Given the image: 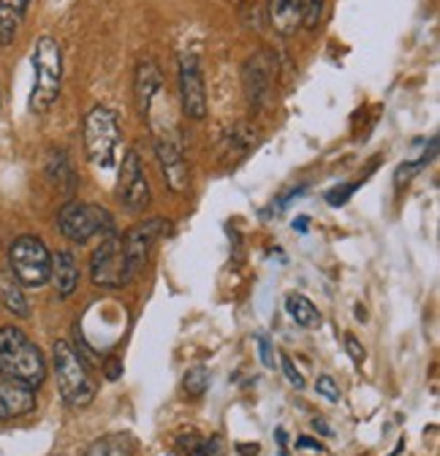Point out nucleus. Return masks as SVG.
<instances>
[{"instance_id": "obj_1", "label": "nucleus", "mask_w": 440, "mask_h": 456, "mask_svg": "<svg viewBox=\"0 0 440 456\" xmlns=\"http://www.w3.org/2000/svg\"><path fill=\"white\" fill-rule=\"evenodd\" d=\"M0 375L38 388L46 380V359L36 342L17 326L0 329Z\"/></svg>"}, {"instance_id": "obj_2", "label": "nucleus", "mask_w": 440, "mask_h": 456, "mask_svg": "<svg viewBox=\"0 0 440 456\" xmlns=\"http://www.w3.org/2000/svg\"><path fill=\"white\" fill-rule=\"evenodd\" d=\"M33 90L28 98V106L33 114H46L61 98L63 87V49L58 38L44 33L33 46Z\"/></svg>"}, {"instance_id": "obj_3", "label": "nucleus", "mask_w": 440, "mask_h": 456, "mask_svg": "<svg viewBox=\"0 0 440 456\" xmlns=\"http://www.w3.org/2000/svg\"><path fill=\"white\" fill-rule=\"evenodd\" d=\"M52 364H54V378H58L63 403L71 408H87L95 399V383L82 356L71 348V342L66 339L54 342Z\"/></svg>"}, {"instance_id": "obj_4", "label": "nucleus", "mask_w": 440, "mask_h": 456, "mask_svg": "<svg viewBox=\"0 0 440 456\" xmlns=\"http://www.w3.org/2000/svg\"><path fill=\"white\" fill-rule=\"evenodd\" d=\"M82 139H85V152L90 163H95L98 168H112L118 163V152L123 142L118 114L106 106H93L85 114Z\"/></svg>"}, {"instance_id": "obj_5", "label": "nucleus", "mask_w": 440, "mask_h": 456, "mask_svg": "<svg viewBox=\"0 0 440 456\" xmlns=\"http://www.w3.org/2000/svg\"><path fill=\"white\" fill-rule=\"evenodd\" d=\"M58 232L74 245H87L93 237L115 234V220L98 204L71 201L58 215Z\"/></svg>"}, {"instance_id": "obj_6", "label": "nucleus", "mask_w": 440, "mask_h": 456, "mask_svg": "<svg viewBox=\"0 0 440 456\" xmlns=\"http://www.w3.org/2000/svg\"><path fill=\"white\" fill-rule=\"evenodd\" d=\"M9 272L22 282L30 285V289H38V285H46L52 277V253L46 250V245L33 237H17L9 248Z\"/></svg>"}, {"instance_id": "obj_7", "label": "nucleus", "mask_w": 440, "mask_h": 456, "mask_svg": "<svg viewBox=\"0 0 440 456\" xmlns=\"http://www.w3.org/2000/svg\"><path fill=\"white\" fill-rule=\"evenodd\" d=\"M90 277L95 285H101V289H123L126 282H131L123 237L106 234L101 240V245L90 256Z\"/></svg>"}, {"instance_id": "obj_8", "label": "nucleus", "mask_w": 440, "mask_h": 456, "mask_svg": "<svg viewBox=\"0 0 440 456\" xmlns=\"http://www.w3.org/2000/svg\"><path fill=\"white\" fill-rule=\"evenodd\" d=\"M118 199L123 201V207L128 212H142L150 207L152 193H150V183L144 177V166L139 160L136 150H128L123 155V166H120V177H118Z\"/></svg>"}, {"instance_id": "obj_9", "label": "nucleus", "mask_w": 440, "mask_h": 456, "mask_svg": "<svg viewBox=\"0 0 440 456\" xmlns=\"http://www.w3.org/2000/svg\"><path fill=\"white\" fill-rule=\"evenodd\" d=\"M167 228H169V223L163 220V217H150V220H144V223H136V225L131 228V232L126 234L123 250H126V264H128L131 280L147 266L155 242L160 240V234L167 232Z\"/></svg>"}, {"instance_id": "obj_10", "label": "nucleus", "mask_w": 440, "mask_h": 456, "mask_svg": "<svg viewBox=\"0 0 440 456\" xmlns=\"http://www.w3.org/2000/svg\"><path fill=\"white\" fill-rule=\"evenodd\" d=\"M180 95H183V109L191 120H204L207 118V87H204V74L199 57L185 52L180 54Z\"/></svg>"}, {"instance_id": "obj_11", "label": "nucleus", "mask_w": 440, "mask_h": 456, "mask_svg": "<svg viewBox=\"0 0 440 456\" xmlns=\"http://www.w3.org/2000/svg\"><path fill=\"white\" fill-rule=\"evenodd\" d=\"M155 155L160 163V175L167 180L169 191L185 193L191 188V175H188V160L180 150V144L169 136H158L155 139Z\"/></svg>"}, {"instance_id": "obj_12", "label": "nucleus", "mask_w": 440, "mask_h": 456, "mask_svg": "<svg viewBox=\"0 0 440 456\" xmlns=\"http://www.w3.org/2000/svg\"><path fill=\"white\" fill-rule=\"evenodd\" d=\"M36 408V391L0 375V419H20Z\"/></svg>"}, {"instance_id": "obj_13", "label": "nucleus", "mask_w": 440, "mask_h": 456, "mask_svg": "<svg viewBox=\"0 0 440 456\" xmlns=\"http://www.w3.org/2000/svg\"><path fill=\"white\" fill-rule=\"evenodd\" d=\"M160 87H163L160 69H158L152 61H144V63H139V69H136V85H134V90H136V106H139V114H142V118H150L152 101H155V95L160 93Z\"/></svg>"}, {"instance_id": "obj_14", "label": "nucleus", "mask_w": 440, "mask_h": 456, "mask_svg": "<svg viewBox=\"0 0 440 456\" xmlns=\"http://www.w3.org/2000/svg\"><path fill=\"white\" fill-rule=\"evenodd\" d=\"M269 63L266 57H253L245 66V90H248V101L253 109H261L269 98V87H272V77H269Z\"/></svg>"}, {"instance_id": "obj_15", "label": "nucleus", "mask_w": 440, "mask_h": 456, "mask_svg": "<svg viewBox=\"0 0 440 456\" xmlns=\"http://www.w3.org/2000/svg\"><path fill=\"white\" fill-rule=\"evenodd\" d=\"M49 280L54 282V289H58V294L63 299H69L77 291V285H79V264H77L71 250H58V256H52V277Z\"/></svg>"}, {"instance_id": "obj_16", "label": "nucleus", "mask_w": 440, "mask_h": 456, "mask_svg": "<svg viewBox=\"0 0 440 456\" xmlns=\"http://www.w3.org/2000/svg\"><path fill=\"white\" fill-rule=\"evenodd\" d=\"M269 22L281 36H294L302 28V0H266Z\"/></svg>"}, {"instance_id": "obj_17", "label": "nucleus", "mask_w": 440, "mask_h": 456, "mask_svg": "<svg viewBox=\"0 0 440 456\" xmlns=\"http://www.w3.org/2000/svg\"><path fill=\"white\" fill-rule=\"evenodd\" d=\"M30 0H0V46L14 44L25 22Z\"/></svg>"}, {"instance_id": "obj_18", "label": "nucleus", "mask_w": 440, "mask_h": 456, "mask_svg": "<svg viewBox=\"0 0 440 456\" xmlns=\"http://www.w3.org/2000/svg\"><path fill=\"white\" fill-rule=\"evenodd\" d=\"M0 302L6 305L9 313H14L20 318L30 315V305L22 294V282L12 272H0Z\"/></svg>"}, {"instance_id": "obj_19", "label": "nucleus", "mask_w": 440, "mask_h": 456, "mask_svg": "<svg viewBox=\"0 0 440 456\" xmlns=\"http://www.w3.org/2000/svg\"><path fill=\"white\" fill-rule=\"evenodd\" d=\"M286 313L291 315V321H294L297 326H305V329H318V326L323 323L318 307H315L307 297H302V294H291V297L286 299Z\"/></svg>"}, {"instance_id": "obj_20", "label": "nucleus", "mask_w": 440, "mask_h": 456, "mask_svg": "<svg viewBox=\"0 0 440 456\" xmlns=\"http://www.w3.org/2000/svg\"><path fill=\"white\" fill-rule=\"evenodd\" d=\"M85 456H131V443L123 435H106V437L95 440L85 451Z\"/></svg>"}, {"instance_id": "obj_21", "label": "nucleus", "mask_w": 440, "mask_h": 456, "mask_svg": "<svg viewBox=\"0 0 440 456\" xmlns=\"http://www.w3.org/2000/svg\"><path fill=\"white\" fill-rule=\"evenodd\" d=\"M177 445H180V453L183 456H217V440H204V437H199V435H183L180 440H177Z\"/></svg>"}, {"instance_id": "obj_22", "label": "nucleus", "mask_w": 440, "mask_h": 456, "mask_svg": "<svg viewBox=\"0 0 440 456\" xmlns=\"http://www.w3.org/2000/svg\"><path fill=\"white\" fill-rule=\"evenodd\" d=\"M209 388V372L204 367H193L185 372V391L191 396H201Z\"/></svg>"}, {"instance_id": "obj_23", "label": "nucleus", "mask_w": 440, "mask_h": 456, "mask_svg": "<svg viewBox=\"0 0 440 456\" xmlns=\"http://www.w3.org/2000/svg\"><path fill=\"white\" fill-rule=\"evenodd\" d=\"M323 6L326 0H302V25L307 30H315L321 17H323Z\"/></svg>"}, {"instance_id": "obj_24", "label": "nucleus", "mask_w": 440, "mask_h": 456, "mask_svg": "<svg viewBox=\"0 0 440 456\" xmlns=\"http://www.w3.org/2000/svg\"><path fill=\"white\" fill-rule=\"evenodd\" d=\"M315 391H318L323 399H329V403H340V396H343L338 380H335V378H329V375H321V378L315 380Z\"/></svg>"}, {"instance_id": "obj_25", "label": "nucleus", "mask_w": 440, "mask_h": 456, "mask_svg": "<svg viewBox=\"0 0 440 456\" xmlns=\"http://www.w3.org/2000/svg\"><path fill=\"white\" fill-rule=\"evenodd\" d=\"M346 351H348V356L354 359V364H356V367H362V364H364L367 354H364V348L359 346V339H356L354 334H346Z\"/></svg>"}, {"instance_id": "obj_26", "label": "nucleus", "mask_w": 440, "mask_h": 456, "mask_svg": "<svg viewBox=\"0 0 440 456\" xmlns=\"http://www.w3.org/2000/svg\"><path fill=\"white\" fill-rule=\"evenodd\" d=\"M356 191V185H346V188H335V191H329L326 193V201L332 204V207H343L348 199H351V193Z\"/></svg>"}, {"instance_id": "obj_27", "label": "nucleus", "mask_w": 440, "mask_h": 456, "mask_svg": "<svg viewBox=\"0 0 440 456\" xmlns=\"http://www.w3.org/2000/svg\"><path fill=\"white\" fill-rule=\"evenodd\" d=\"M283 359V370H286V378H289V383L294 386V388H305V378H302V372L294 367V362L289 359V356H281Z\"/></svg>"}, {"instance_id": "obj_28", "label": "nucleus", "mask_w": 440, "mask_h": 456, "mask_svg": "<svg viewBox=\"0 0 440 456\" xmlns=\"http://www.w3.org/2000/svg\"><path fill=\"white\" fill-rule=\"evenodd\" d=\"M258 354H261V362H264V367L266 370H274V351H272V346H269V337H258Z\"/></svg>"}, {"instance_id": "obj_29", "label": "nucleus", "mask_w": 440, "mask_h": 456, "mask_svg": "<svg viewBox=\"0 0 440 456\" xmlns=\"http://www.w3.org/2000/svg\"><path fill=\"white\" fill-rule=\"evenodd\" d=\"M307 225H310V217H307V215H299V217L294 220V228H297L299 234H307Z\"/></svg>"}, {"instance_id": "obj_30", "label": "nucleus", "mask_w": 440, "mask_h": 456, "mask_svg": "<svg viewBox=\"0 0 440 456\" xmlns=\"http://www.w3.org/2000/svg\"><path fill=\"white\" fill-rule=\"evenodd\" d=\"M313 429H315V432H321V435H326V437H332V429H329V427H326V421H321V419H315V421H313Z\"/></svg>"}, {"instance_id": "obj_31", "label": "nucleus", "mask_w": 440, "mask_h": 456, "mask_svg": "<svg viewBox=\"0 0 440 456\" xmlns=\"http://www.w3.org/2000/svg\"><path fill=\"white\" fill-rule=\"evenodd\" d=\"M297 443H299L297 448H318V451H321V443H315V440H310V437H299Z\"/></svg>"}]
</instances>
